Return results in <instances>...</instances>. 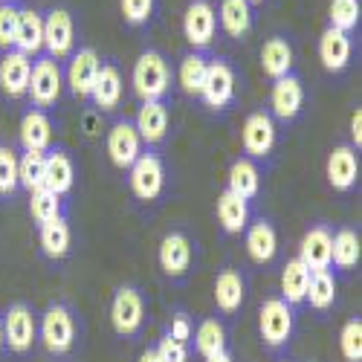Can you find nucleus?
I'll return each mask as SVG.
<instances>
[{
	"label": "nucleus",
	"instance_id": "nucleus-1",
	"mask_svg": "<svg viewBox=\"0 0 362 362\" xmlns=\"http://www.w3.org/2000/svg\"><path fill=\"white\" fill-rule=\"evenodd\" d=\"M131 81L142 102H160L168 93V84H171V67L165 62V55L157 49H145L136 58Z\"/></svg>",
	"mask_w": 362,
	"mask_h": 362
},
{
	"label": "nucleus",
	"instance_id": "nucleus-2",
	"mask_svg": "<svg viewBox=\"0 0 362 362\" xmlns=\"http://www.w3.org/2000/svg\"><path fill=\"white\" fill-rule=\"evenodd\" d=\"M62 84H64V76H62V67H58L55 58L38 55L33 62V73H29L26 96L33 99V105L38 110L52 107L58 102V96H62Z\"/></svg>",
	"mask_w": 362,
	"mask_h": 362
},
{
	"label": "nucleus",
	"instance_id": "nucleus-3",
	"mask_svg": "<svg viewBox=\"0 0 362 362\" xmlns=\"http://www.w3.org/2000/svg\"><path fill=\"white\" fill-rule=\"evenodd\" d=\"M38 334H41V342L49 354H67L76 342V319H73V310L67 305H49L41 316V325H38Z\"/></svg>",
	"mask_w": 362,
	"mask_h": 362
},
{
	"label": "nucleus",
	"instance_id": "nucleus-4",
	"mask_svg": "<svg viewBox=\"0 0 362 362\" xmlns=\"http://www.w3.org/2000/svg\"><path fill=\"white\" fill-rule=\"evenodd\" d=\"M293 308L284 298H267L258 313V330L267 348H281L293 337Z\"/></svg>",
	"mask_w": 362,
	"mask_h": 362
},
{
	"label": "nucleus",
	"instance_id": "nucleus-5",
	"mask_svg": "<svg viewBox=\"0 0 362 362\" xmlns=\"http://www.w3.org/2000/svg\"><path fill=\"white\" fill-rule=\"evenodd\" d=\"M145 322V298L136 287H119L110 301V325L119 337H134Z\"/></svg>",
	"mask_w": 362,
	"mask_h": 362
},
{
	"label": "nucleus",
	"instance_id": "nucleus-6",
	"mask_svg": "<svg viewBox=\"0 0 362 362\" xmlns=\"http://www.w3.org/2000/svg\"><path fill=\"white\" fill-rule=\"evenodd\" d=\"M131 171V192L136 200H157L165 189V168L163 160L154 154V151H145V154L136 157V163L128 168Z\"/></svg>",
	"mask_w": 362,
	"mask_h": 362
},
{
	"label": "nucleus",
	"instance_id": "nucleus-7",
	"mask_svg": "<svg viewBox=\"0 0 362 362\" xmlns=\"http://www.w3.org/2000/svg\"><path fill=\"white\" fill-rule=\"evenodd\" d=\"M200 99L209 107H226L235 99V70L226 58H212L206 64V76H203V87H200Z\"/></svg>",
	"mask_w": 362,
	"mask_h": 362
},
{
	"label": "nucleus",
	"instance_id": "nucleus-8",
	"mask_svg": "<svg viewBox=\"0 0 362 362\" xmlns=\"http://www.w3.org/2000/svg\"><path fill=\"white\" fill-rule=\"evenodd\" d=\"M4 316V345H9V351L15 354H26L38 339V322L35 313L26 305H12Z\"/></svg>",
	"mask_w": 362,
	"mask_h": 362
},
{
	"label": "nucleus",
	"instance_id": "nucleus-9",
	"mask_svg": "<svg viewBox=\"0 0 362 362\" xmlns=\"http://www.w3.org/2000/svg\"><path fill=\"white\" fill-rule=\"evenodd\" d=\"M76 26L67 9H49L44 15V49L49 58H64L73 52Z\"/></svg>",
	"mask_w": 362,
	"mask_h": 362
},
{
	"label": "nucleus",
	"instance_id": "nucleus-10",
	"mask_svg": "<svg viewBox=\"0 0 362 362\" xmlns=\"http://www.w3.org/2000/svg\"><path fill=\"white\" fill-rule=\"evenodd\" d=\"M240 142H244V151L250 154V160L269 157V151L276 148V122H273V116L264 113V110L250 113L247 122H244V131H240Z\"/></svg>",
	"mask_w": 362,
	"mask_h": 362
},
{
	"label": "nucleus",
	"instance_id": "nucleus-11",
	"mask_svg": "<svg viewBox=\"0 0 362 362\" xmlns=\"http://www.w3.org/2000/svg\"><path fill=\"white\" fill-rule=\"evenodd\" d=\"M218 33V15H215V6L209 0H192L186 15H183V35L189 38L192 47L203 49L212 44Z\"/></svg>",
	"mask_w": 362,
	"mask_h": 362
},
{
	"label": "nucleus",
	"instance_id": "nucleus-12",
	"mask_svg": "<svg viewBox=\"0 0 362 362\" xmlns=\"http://www.w3.org/2000/svg\"><path fill=\"white\" fill-rule=\"evenodd\" d=\"M269 107L281 119V122H293V119L305 107V84L296 73H287L281 78L273 81V90H269Z\"/></svg>",
	"mask_w": 362,
	"mask_h": 362
},
{
	"label": "nucleus",
	"instance_id": "nucleus-13",
	"mask_svg": "<svg viewBox=\"0 0 362 362\" xmlns=\"http://www.w3.org/2000/svg\"><path fill=\"white\" fill-rule=\"evenodd\" d=\"M107 157L116 168H131L136 163V157L142 154V139L134 128V122L128 119H119V122L107 131Z\"/></svg>",
	"mask_w": 362,
	"mask_h": 362
},
{
	"label": "nucleus",
	"instance_id": "nucleus-14",
	"mask_svg": "<svg viewBox=\"0 0 362 362\" xmlns=\"http://www.w3.org/2000/svg\"><path fill=\"white\" fill-rule=\"evenodd\" d=\"M99 55L93 47H81L73 52L70 64H67V84H70V93L78 99H90V90H93V81L99 76Z\"/></svg>",
	"mask_w": 362,
	"mask_h": 362
},
{
	"label": "nucleus",
	"instance_id": "nucleus-15",
	"mask_svg": "<svg viewBox=\"0 0 362 362\" xmlns=\"http://www.w3.org/2000/svg\"><path fill=\"white\" fill-rule=\"evenodd\" d=\"M29 73H33V58L18 49H6L0 58V90L12 99H21L29 87Z\"/></svg>",
	"mask_w": 362,
	"mask_h": 362
},
{
	"label": "nucleus",
	"instance_id": "nucleus-16",
	"mask_svg": "<svg viewBox=\"0 0 362 362\" xmlns=\"http://www.w3.org/2000/svg\"><path fill=\"white\" fill-rule=\"evenodd\" d=\"M160 267L168 279H183L192 267V240L183 232H168L160 240Z\"/></svg>",
	"mask_w": 362,
	"mask_h": 362
},
{
	"label": "nucleus",
	"instance_id": "nucleus-17",
	"mask_svg": "<svg viewBox=\"0 0 362 362\" xmlns=\"http://www.w3.org/2000/svg\"><path fill=\"white\" fill-rule=\"evenodd\" d=\"M327 183L334 186L337 192H348L356 186V177H359V157H356V148L354 145H337L327 157Z\"/></svg>",
	"mask_w": 362,
	"mask_h": 362
},
{
	"label": "nucleus",
	"instance_id": "nucleus-18",
	"mask_svg": "<svg viewBox=\"0 0 362 362\" xmlns=\"http://www.w3.org/2000/svg\"><path fill=\"white\" fill-rule=\"evenodd\" d=\"M330 244H334V232L325 223L305 232L301 247H298V258L308 264L310 273L313 269H330Z\"/></svg>",
	"mask_w": 362,
	"mask_h": 362
},
{
	"label": "nucleus",
	"instance_id": "nucleus-19",
	"mask_svg": "<svg viewBox=\"0 0 362 362\" xmlns=\"http://www.w3.org/2000/svg\"><path fill=\"white\" fill-rule=\"evenodd\" d=\"M76 183V168H73V160L67 151L55 148V151H47V165H44V189L64 197Z\"/></svg>",
	"mask_w": 362,
	"mask_h": 362
},
{
	"label": "nucleus",
	"instance_id": "nucleus-20",
	"mask_svg": "<svg viewBox=\"0 0 362 362\" xmlns=\"http://www.w3.org/2000/svg\"><path fill=\"white\" fill-rule=\"evenodd\" d=\"M351 52H354V44H351V35L348 33H339V29L327 26L322 38H319V58L325 70L330 73H339L351 64Z\"/></svg>",
	"mask_w": 362,
	"mask_h": 362
},
{
	"label": "nucleus",
	"instance_id": "nucleus-21",
	"mask_svg": "<svg viewBox=\"0 0 362 362\" xmlns=\"http://www.w3.org/2000/svg\"><path fill=\"white\" fill-rule=\"evenodd\" d=\"M122 93H125V81H122V73H119L116 64H102L99 67V76L93 81V90H90V99L99 110H116L119 102H122Z\"/></svg>",
	"mask_w": 362,
	"mask_h": 362
},
{
	"label": "nucleus",
	"instance_id": "nucleus-22",
	"mask_svg": "<svg viewBox=\"0 0 362 362\" xmlns=\"http://www.w3.org/2000/svg\"><path fill=\"white\" fill-rule=\"evenodd\" d=\"M134 128H136L139 139L148 142V145L163 142L165 134H168V107L163 105V99L160 102H142Z\"/></svg>",
	"mask_w": 362,
	"mask_h": 362
},
{
	"label": "nucleus",
	"instance_id": "nucleus-23",
	"mask_svg": "<svg viewBox=\"0 0 362 362\" xmlns=\"http://www.w3.org/2000/svg\"><path fill=\"white\" fill-rule=\"evenodd\" d=\"M23 55H38L44 49V18L35 9H21L18 12V29H15V47Z\"/></svg>",
	"mask_w": 362,
	"mask_h": 362
},
{
	"label": "nucleus",
	"instance_id": "nucleus-24",
	"mask_svg": "<svg viewBox=\"0 0 362 362\" xmlns=\"http://www.w3.org/2000/svg\"><path fill=\"white\" fill-rule=\"evenodd\" d=\"M244 232H247V252H250V258H252L255 264H269V261L276 258L279 235H276L273 223L261 218V221L250 223Z\"/></svg>",
	"mask_w": 362,
	"mask_h": 362
},
{
	"label": "nucleus",
	"instance_id": "nucleus-25",
	"mask_svg": "<svg viewBox=\"0 0 362 362\" xmlns=\"http://www.w3.org/2000/svg\"><path fill=\"white\" fill-rule=\"evenodd\" d=\"M52 142V122L44 110H26L21 119V145L23 151H47Z\"/></svg>",
	"mask_w": 362,
	"mask_h": 362
},
{
	"label": "nucleus",
	"instance_id": "nucleus-26",
	"mask_svg": "<svg viewBox=\"0 0 362 362\" xmlns=\"http://www.w3.org/2000/svg\"><path fill=\"white\" fill-rule=\"evenodd\" d=\"M244 296H247V281L238 269H223V273H218V279H215V305H218V310H223V313L240 310Z\"/></svg>",
	"mask_w": 362,
	"mask_h": 362
},
{
	"label": "nucleus",
	"instance_id": "nucleus-27",
	"mask_svg": "<svg viewBox=\"0 0 362 362\" xmlns=\"http://www.w3.org/2000/svg\"><path fill=\"white\" fill-rule=\"evenodd\" d=\"M218 221H221L223 232H229V235L244 232L250 226V200L238 197L235 192L226 189L218 197Z\"/></svg>",
	"mask_w": 362,
	"mask_h": 362
},
{
	"label": "nucleus",
	"instance_id": "nucleus-28",
	"mask_svg": "<svg viewBox=\"0 0 362 362\" xmlns=\"http://www.w3.org/2000/svg\"><path fill=\"white\" fill-rule=\"evenodd\" d=\"M261 67L269 78H281L287 73H293V47L287 44V38L276 35L261 47Z\"/></svg>",
	"mask_w": 362,
	"mask_h": 362
},
{
	"label": "nucleus",
	"instance_id": "nucleus-29",
	"mask_svg": "<svg viewBox=\"0 0 362 362\" xmlns=\"http://www.w3.org/2000/svg\"><path fill=\"white\" fill-rule=\"evenodd\" d=\"M229 192H235L238 197L252 200L261 192V171L250 157H240L229 165Z\"/></svg>",
	"mask_w": 362,
	"mask_h": 362
},
{
	"label": "nucleus",
	"instance_id": "nucleus-30",
	"mask_svg": "<svg viewBox=\"0 0 362 362\" xmlns=\"http://www.w3.org/2000/svg\"><path fill=\"white\" fill-rule=\"evenodd\" d=\"M308 284H310V269L301 258H293L284 264L281 269V298L287 305H298V301H305L308 296Z\"/></svg>",
	"mask_w": 362,
	"mask_h": 362
},
{
	"label": "nucleus",
	"instance_id": "nucleus-31",
	"mask_svg": "<svg viewBox=\"0 0 362 362\" xmlns=\"http://www.w3.org/2000/svg\"><path fill=\"white\" fill-rule=\"evenodd\" d=\"M221 26L229 38H244L252 29V6L247 0H221Z\"/></svg>",
	"mask_w": 362,
	"mask_h": 362
},
{
	"label": "nucleus",
	"instance_id": "nucleus-32",
	"mask_svg": "<svg viewBox=\"0 0 362 362\" xmlns=\"http://www.w3.org/2000/svg\"><path fill=\"white\" fill-rule=\"evenodd\" d=\"M38 240H41V250L47 258H64L70 252V244H73L70 223L64 218H55V221L44 223L38 232Z\"/></svg>",
	"mask_w": 362,
	"mask_h": 362
},
{
	"label": "nucleus",
	"instance_id": "nucleus-33",
	"mask_svg": "<svg viewBox=\"0 0 362 362\" xmlns=\"http://www.w3.org/2000/svg\"><path fill=\"white\" fill-rule=\"evenodd\" d=\"M305 301H310L313 310L334 308V301H337V279H334V273H330V269H313Z\"/></svg>",
	"mask_w": 362,
	"mask_h": 362
},
{
	"label": "nucleus",
	"instance_id": "nucleus-34",
	"mask_svg": "<svg viewBox=\"0 0 362 362\" xmlns=\"http://www.w3.org/2000/svg\"><path fill=\"white\" fill-rule=\"evenodd\" d=\"M194 348L197 354L206 359V356H215V354H223L226 351V330L218 319H203L194 330Z\"/></svg>",
	"mask_w": 362,
	"mask_h": 362
},
{
	"label": "nucleus",
	"instance_id": "nucleus-35",
	"mask_svg": "<svg viewBox=\"0 0 362 362\" xmlns=\"http://www.w3.org/2000/svg\"><path fill=\"white\" fill-rule=\"evenodd\" d=\"M44 165H47V151H23L18 160V186L26 192L44 189Z\"/></svg>",
	"mask_w": 362,
	"mask_h": 362
},
{
	"label": "nucleus",
	"instance_id": "nucleus-36",
	"mask_svg": "<svg viewBox=\"0 0 362 362\" xmlns=\"http://www.w3.org/2000/svg\"><path fill=\"white\" fill-rule=\"evenodd\" d=\"M206 64H209V58H206L203 52H189V55H183V62H180V67H177V81H180V87H183L189 96H200L203 76H206Z\"/></svg>",
	"mask_w": 362,
	"mask_h": 362
},
{
	"label": "nucleus",
	"instance_id": "nucleus-37",
	"mask_svg": "<svg viewBox=\"0 0 362 362\" xmlns=\"http://www.w3.org/2000/svg\"><path fill=\"white\" fill-rule=\"evenodd\" d=\"M330 264L339 269H354L359 264V235L354 229H339L330 244Z\"/></svg>",
	"mask_w": 362,
	"mask_h": 362
},
{
	"label": "nucleus",
	"instance_id": "nucleus-38",
	"mask_svg": "<svg viewBox=\"0 0 362 362\" xmlns=\"http://www.w3.org/2000/svg\"><path fill=\"white\" fill-rule=\"evenodd\" d=\"M29 215L38 226L55 221V218H64L62 215V197L47 192V189H38V192H29Z\"/></svg>",
	"mask_w": 362,
	"mask_h": 362
},
{
	"label": "nucleus",
	"instance_id": "nucleus-39",
	"mask_svg": "<svg viewBox=\"0 0 362 362\" xmlns=\"http://www.w3.org/2000/svg\"><path fill=\"white\" fill-rule=\"evenodd\" d=\"M359 15H362V6L359 0H330V26L339 29V33H348L351 29H356L359 23Z\"/></svg>",
	"mask_w": 362,
	"mask_h": 362
},
{
	"label": "nucleus",
	"instance_id": "nucleus-40",
	"mask_svg": "<svg viewBox=\"0 0 362 362\" xmlns=\"http://www.w3.org/2000/svg\"><path fill=\"white\" fill-rule=\"evenodd\" d=\"M339 351L348 362H362V319H348L339 334Z\"/></svg>",
	"mask_w": 362,
	"mask_h": 362
},
{
	"label": "nucleus",
	"instance_id": "nucleus-41",
	"mask_svg": "<svg viewBox=\"0 0 362 362\" xmlns=\"http://www.w3.org/2000/svg\"><path fill=\"white\" fill-rule=\"evenodd\" d=\"M18 189V157L15 151L0 145V194H12Z\"/></svg>",
	"mask_w": 362,
	"mask_h": 362
},
{
	"label": "nucleus",
	"instance_id": "nucleus-42",
	"mask_svg": "<svg viewBox=\"0 0 362 362\" xmlns=\"http://www.w3.org/2000/svg\"><path fill=\"white\" fill-rule=\"evenodd\" d=\"M18 6L15 4H0V49L15 47V29H18Z\"/></svg>",
	"mask_w": 362,
	"mask_h": 362
},
{
	"label": "nucleus",
	"instance_id": "nucleus-43",
	"mask_svg": "<svg viewBox=\"0 0 362 362\" xmlns=\"http://www.w3.org/2000/svg\"><path fill=\"white\" fill-rule=\"evenodd\" d=\"M119 6H122V15L131 26H139L154 12V0H119Z\"/></svg>",
	"mask_w": 362,
	"mask_h": 362
},
{
	"label": "nucleus",
	"instance_id": "nucleus-44",
	"mask_svg": "<svg viewBox=\"0 0 362 362\" xmlns=\"http://www.w3.org/2000/svg\"><path fill=\"white\" fill-rule=\"evenodd\" d=\"M157 356H160V362H186L189 359V351H186V342L171 339L165 334L160 339V345H157Z\"/></svg>",
	"mask_w": 362,
	"mask_h": 362
},
{
	"label": "nucleus",
	"instance_id": "nucleus-45",
	"mask_svg": "<svg viewBox=\"0 0 362 362\" xmlns=\"http://www.w3.org/2000/svg\"><path fill=\"white\" fill-rule=\"evenodd\" d=\"M165 334H168L171 339L189 342V339H192V322H189V316H186V313H177V316L171 319V325H168Z\"/></svg>",
	"mask_w": 362,
	"mask_h": 362
},
{
	"label": "nucleus",
	"instance_id": "nucleus-46",
	"mask_svg": "<svg viewBox=\"0 0 362 362\" xmlns=\"http://www.w3.org/2000/svg\"><path fill=\"white\" fill-rule=\"evenodd\" d=\"M351 139H354L356 148L362 145V107H356L354 116H351Z\"/></svg>",
	"mask_w": 362,
	"mask_h": 362
},
{
	"label": "nucleus",
	"instance_id": "nucleus-47",
	"mask_svg": "<svg viewBox=\"0 0 362 362\" xmlns=\"http://www.w3.org/2000/svg\"><path fill=\"white\" fill-rule=\"evenodd\" d=\"M139 362H160V356H157V348H148V351H142Z\"/></svg>",
	"mask_w": 362,
	"mask_h": 362
},
{
	"label": "nucleus",
	"instance_id": "nucleus-48",
	"mask_svg": "<svg viewBox=\"0 0 362 362\" xmlns=\"http://www.w3.org/2000/svg\"><path fill=\"white\" fill-rule=\"evenodd\" d=\"M206 362H232V356L223 351V354H215V356H206Z\"/></svg>",
	"mask_w": 362,
	"mask_h": 362
},
{
	"label": "nucleus",
	"instance_id": "nucleus-49",
	"mask_svg": "<svg viewBox=\"0 0 362 362\" xmlns=\"http://www.w3.org/2000/svg\"><path fill=\"white\" fill-rule=\"evenodd\" d=\"M0 348H4V316H0Z\"/></svg>",
	"mask_w": 362,
	"mask_h": 362
},
{
	"label": "nucleus",
	"instance_id": "nucleus-50",
	"mask_svg": "<svg viewBox=\"0 0 362 362\" xmlns=\"http://www.w3.org/2000/svg\"><path fill=\"white\" fill-rule=\"evenodd\" d=\"M247 4H250V6H252V4H264V0H247Z\"/></svg>",
	"mask_w": 362,
	"mask_h": 362
},
{
	"label": "nucleus",
	"instance_id": "nucleus-51",
	"mask_svg": "<svg viewBox=\"0 0 362 362\" xmlns=\"http://www.w3.org/2000/svg\"><path fill=\"white\" fill-rule=\"evenodd\" d=\"M0 4H15V0H0Z\"/></svg>",
	"mask_w": 362,
	"mask_h": 362
}]
</instances>
